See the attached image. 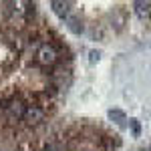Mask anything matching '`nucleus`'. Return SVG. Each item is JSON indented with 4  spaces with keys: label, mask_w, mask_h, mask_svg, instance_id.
I'll return each mask as SVG.
<instances>
[{
    "label": "nucleus",
    "mask_w": 151,
    "mask_h": 151,
    "mask_svg": "<svg viewBox=\"0 0 151 151\" xmlns=\"http://www.w3.org/2000/svg\"><path fill=\"white\" fill-rule=\"evenodd\" d=\"M65 22H67V26H69L70 30L75 32V35H81L83 30H85V26H83V20H81V16L79 14H73L70 12L69 16L65 18Z\"/></svg>",
    "instance_id": "nucleus-1"
},
{
    "label": "nucleus",
    "mask_w": 151,
    "mask_h": 151,
    "mask_svg": "<svg viewBox=\"0 0 151 151\" xmlns=\"http://www.w3.org/2000/svg\"><path fill=\"white\" fill-rule=\"evenodd\" d=\"M50 6H52V10L57 12L63 20L69 16L70 12H73V8H70V6H73V2H50Z\"/></svg>",
    "instance_id": "nucleus-2"
},
{
    "label": "nucleus",
    "mask_w": 151,
    "mask_h": 151,
    "mask_svg": "<svg viewBox=\"0 0 151 151\" xmlns=\"http://www.w3.org/2000/svg\"><path fill=\"white\" fill-rule=\"evenodd\" d=\"M109 119H111L113 123H117L119 127H125V123H127V117H125V113H123L121 109H111V111H109Z\"/></svg>",
    "instance_id": "nucleus-3"
},
{
    "label": "nucleus",
    "mask_w": 151,
    "mask_h": 151,
    "mask_svg": "<svg viewBox=\"0 0 151 151\" xmlns=\"http://www.w3.org/2000/svg\"><path fill=\"white\" fill-rule=\"evenodd\" d=\"M133 6H135V12L139 14L141 18H145V16H149V14H151V4H143V2H135Z\"/></svg>",
    "instance_id": "nucleus-4"
},
{
    "label": "nucleus",
    "mask_w": 151,
    "mask_h": 151,
    "mask_svg": "<svg viewBox=\"0 0 151 151\" xmlns=\"http://www.w3.org/2000/svg\"><path fill=\"white\" fill-rule=\"evenodd\" d=\"M131 129H133V133H135V135H139V123H137L135 119H131Z\"/></svg>",
    "instance_id": "nucleus-5"
},
{
    "label": "nucleus",
    "mask_w": 151,
    "mask_h": 151,
    "mask_svg": "<svg viewBox=\"0 0 151 151\" xmlns=\"http://www.w3.org/2000/svg\"><path fill=\"white\" fill-rule=\"evenodd\" d=\"M97 58H99V52H95V50H93V52H91V60H97Z\"/></svg>",
    "instance_id": "nucleus-6"
}]
</instances>
